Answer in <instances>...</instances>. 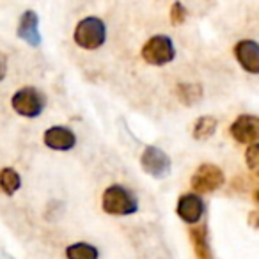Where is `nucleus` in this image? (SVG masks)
Listing matches in <instances>:
<instances>
[{
    "label": "nucleus",
    "instance_id": "obj_4",
    "mask_svg": "<svg viewBox=\"0 0 259 259\" xmlns=\"http://www.w3.org/2000/svg\"><path fill=\"white\" fill-rule=\"evenodd\" d=\"M176 57V48L169 36H153L142 47V59L151 66H165L174 61Z\"/></svg>",
    "mask_w": 259,
    "mask_h": 259
},
{
    "label": "nucleus",
    "instance_id": "obj_10",
    "mask_svg": "<svg viewBox=\"0 0 259 259\" xmlns=\"http://www.w3.org/2000/svg\"><path fill=\"white\" fill-rule=\"evenodd\" d=\"M43 142L47 144V148L54 149V151H69L75 148L76 137L66 126H52L45 132Z\"/></svg>",
    "mask_w": 259,
    "mask_h": 259
},
{
    "label": "nucleus",
    "instance_id": "obj_5",
    "mask_svg": "<svg viewBox=\"0 0 259 259\" xmlns=\"http://www.w3.org/2000/svg\"><path fill=\"white\" fill-rule=\"evenodd\" d=\"M224 183H226L224 170L213 163L199 165L190 181L192 190H195V194H211V192L219 190Z\"/></svg>",
    "mask_w": 259,
    "mask_h": 259
},
{
    "label": "nucleus",
    "instance_id": "obj_12",
    "mask_svg": "<svg viewBox=\"0 0 259 259\" xmlns=\"http://www.w3.org/2000/svg\"><path fill=\"white\" fill-rule=\"evenodd\" d=\"M190 240H192V243H194V250H195L197 259H213L206 224H202V226H199V227H192Z\"/></svg>",
    "mask_w": 259,
    "mask_h": 259
},
{
    "label": "nucleus",
    "instance_id": "obj_15",
    "mask_svg": "<svg viewBox=\"0 0 259 259\" xmlns=\"http://www.w3.org/2000/svg\"><path fill=\"white\" fill-rule=\"evenodd\" d=\"M217 124H219L217 117H213V115H202V117H199L195 121L192 135H194L195 141H206V139H209L215 134Z\"/></svg>",
    "mask_w": 259,
    "mask_h": 259
},
{
    "label": "nucleus",
    "instance_id": "obj_2",
    "mask_svg": "<svg viewBox=\"0 0 259 259\" xmlns=\"http://www.w3.org/2000/svg\"><path fill=\"white\" fill-rule=\"evenodd\" d=\"M73 39L83 50H96L107 39V27L96 16H87L75 27Z\"/></svg>",
    "mask_w": 259,
    "mask_h": 259
},
{
    "label": "nucleus",
    "instance_id": "obj_6",
    "mask_svg": "<svg viewBox=\"0 0 259 259\" xmlns=\"http://www.w3.org/2000/svg\"><path fill=\"white\" fill-rule=\"evenodd\" d=\"M141 167L146 174L153 176L155 180H163L170 174V158L165 151L156 146H148L142 151Z\"/></svg>",
    "mask_w": 259,
    "mask_h": 259
},
{
    "label": "nucleus",
    "instance_id": "obj_14",
    "mask_svg": "<svg viewBox=\"0 0 259 259\" xmlns=\"http://www.w3.org/2000/svg\"><path fill=\"white\" fill-rule=\"evenodd\" d=\"M20 187H22V178L15 169L6 167L0 170V190L6 195H15Z\"/></svg>",
    "mask_w": 259,
    "mask_h": 259
},
{
    "label": "nucleus",
    "instance_id": "obj_13",
    "mask_svg": "<svg viewBox=\"0 0 259 259\" xmlns=\"http://www.w3.org/2000/svg\"><path fill=\"white\" fill-rule=\"evenodd\" d=\"M176 96L187 107H194L202 100V87L197 83H180L176 87Z\"/></svg>",
    "mask_w": 259,
    "mask_h": 259
},
{
    "label": "nucleus",
    "instance_id": "obj_17",
    "mask_svg": "<svg viewBox=\"0 0 259 259\" xmlns=\"http://www.w3.org/2000/svg\"><path fill=\"white\" fill-rule=\"evenodd\" d=\"M245 160H247V165L250 170L257 169V162H259V146L255 142H252L248 146V149L245 151Z\"/></svg>",
    "mask_w": 259,
    "mask_h": 259
},
{
    "label": "nucleus",
    "instance_id": "obj_7",
    "mask_svg": "<svg viewBox=\"0 0 259 259\" xmlns=\"http://www.w3.org/2000/svg\"><path fill=\"white\" fill-rule=\"evenodd\" d=\"M176 213L183 222L197 224L204 215V201L195 192H187L178 199Z\"/></svg>",
    "mask_w": 259,
    "mask_h": 259
},
{
    "label": "nucleus",
    "instance_id": "obj_8",
    "mask_svg": "<svg viewBox=\"0 0 259 259\" xmlns=\"http://www.w3.org/2000/svg\"><path fill=\"white\" fill-rule=\"evenodd\" d=\"M229 132L234 141L240 144H252L259 137V119L250 114L238 115L236 121L231 124Z\"/></svg>",
    "mask_w": 259,
    "mask_h": 259
},
{
    "label": "nucleus",
    "instance_id": "obj_20",
    "mask_svg": "<svg viewBox=\"0 0 259 259\" xmlns=\"http://www.w3.org/2000/svg\"><path fill=\"white\" fill-rule=\"evenodd\" d=\"M255 217H257V211H252V213H250V224H252L254 227H257V224H255Z\"/></svg>",
    "mask_w": 259,
    "mask_h": 259
},
{
    "label": "nucleus",
    "instance_id": "obj_19",
    "mask_svg": "<svg viewBox=\"0 0 259 259\" xmlns=\"http://www.w3.org/2000/svg\"><path fill=\"white\" fill-rule=\"evenodd\" d=\"M6 75H8V57L0 52V82L6 78Z\"/></svg>",
    "mask_w": 259,
    "mask_h": 259
},
{
    "label": "nucleus",
    "instance_id": "obj_9",
    "mask_svg": "<svg viewBox=\"0 0 259 259\" xmlns=\"http://www.w3.org/2000/svg\"><path fill=\"white\" fill-rule=\"evenodd\" d=\"M234 55L240 66L247 73L257 75L259 73V45L252 39H243L236 43L234 47Z\"/></svg>",
    "mask_w": 259,
    "mask_h": 259
},
{
    "label": "nucleus",
    "instance_id": "obj_18",
    "mask_svg": "<svg viewBox=\"0 0 259 259\" xmlns=\"http://www.w3.org/2000/svg\"><path fill=\"white\" fill-rule=\"evenodd\" d=\"M185 16H187V11H185V8L180 4V2H176L172 8V15H170V18H172V23H183Z\"/></svg>",
    "mask_w": 259,
    "mask_h": 259
},
{
    "label": "nucleus",
    "instance_id": "obj_3",
    "mask_svg": "<svg viewBox=\"0 0 259 259\" xmlns=\"http://www.w3.org/2000/svg\"><path fill=\"white\" fill-rule=\"evenodd\" d=\"M11 105L18 115L34 119L43 114L45 107H47V98L36 87H23L15 93Z\"/></svg>",
    "mask_w": 259,
    "mask_h": 259
},
{
    "label": "nucleus",
    "instance_id": "obj_16",
    "mask_svg": "<svg viewBox=\"0 0 259 259\" xmlns=\"http://www.w3.org/2000/svg\"><path fill=\"white\" fill-rule=\"evenodd\" d=\"M66 257L68 259H98L100 257V250L91 243H73L66 248Z\"/></svg>",
    "mask_w": 259,
    "mask_h": 259
},
{
    "label": "nucleus",
    "instance_id": "obj_11",
    "mask_svg": "<svg viewBox=\"0 0 259 259\" xmlns=\"http://www.w3.org/2000/svg\"><path fill=\"white\" fill-rule=\"evenodd\" d=\"M20 39H23L30 47H39L41 34H39V18L36 11H25L20 18L18 30H16Z\"/></svg>",
    "mask_w": 259,
    "mask_h": 259
},
{
    "label": "nucleus",
    "instance_id": "obj_1",
    "mask_svg": "<svg viewBox=\"0 0 259 259\" xmlns=\"http://www.w3.org/2000/svg\"><path fill=\"white\" fill-rule=\"evenodd\" d=\"M101 208L108 215H134L139 209V199L130 188L122 185H112L103 192Z\"/></svg>",
    "mask_w": 259,
    "mask_h": 259
}]
</instances>
